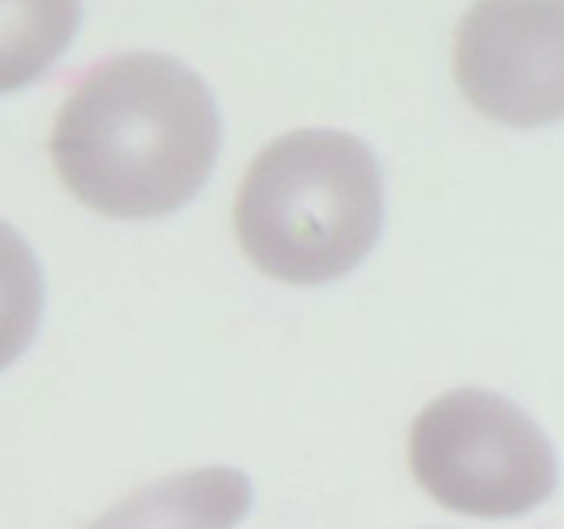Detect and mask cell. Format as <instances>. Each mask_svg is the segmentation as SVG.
<instances>
[{"mask_svg":"<svg viewBox=\"0 0 564 529\" xmlns=\"http://www.w3.org/2000/svg\"><path fill=\"white\" fill-rule=\"evenodd\" d=\"M220 153L215 97L153 51L104 62L62 104L51 159L62 185L104 218L150 220L192 203Z\"/></svg>","mask_w":564,"mask_h":529,"instance_id":"1","label":"cell"},{"mask_svg":"<svg viewBox=\"0 0 564 529\" xmlns=\"http://www.w3.org/2000/svg\"><path fill=\"white\" fill-rule=\"evenodd\" d=\"M386 220L382 168L341 130L273 139L241 176L232 227L245 256L271 280L324 285L347 277Z\"/></svg>","mask_w":564,"mask_h":529,"instance_id":"2","label":"cell"},{"mask_svg":"<svg viewBox=\"0 0 564 529\" xmlns=\"http://www.w3.org/2000/svg\"><path fill=\"white\" fill-rule=\"evenodd\" d=\"M409 467L438 506L482 520L520 518L558 485L541 427L485 388H456L414 418Z\"/></svg>","mask_w":564,"mask_h":529,"instance_id":"3","label":"cell"},{"mask_svg":"<svg viewBox=\"0 0 564 529\" xmlns=\"http://www.w3.org/2000/svg\"><path fill=\"white\" fill-rule=\"evenodd\" d=\"M453 77L497 123L564 121V0H476L456 30Z\"/></svg>","mask_w":564,"mask_h":529,"instance_id":"4","label":"cell"},{"mask_svg":"<svg viewBox=\"0 0 564 529\" xmlns=\"http://www.w3.org/2000/svg\"><path fill=\"white\" fill-rule=\"evenodd\" d=\"M253 503V488L236 467H194L150 483L88 529H236Z\"/></svg>","mask_w":564,"mask_h":529,"instance_id":"5","label":"cell"},{"mask_svg":"<svg viewBox=\"0 0 564 529\" xmlns=\"http://www.w3.org/2000/svg\"><path fill=\"white\" fill-rule=\"evenodd\" d=\"M79 0H0V95L30 86L68 51Z\"/></svg>","mask_w":564,"mask_h":529,"instance_id":"6","label":"cell"},{"mask_svg":"<svg viewBox=\"0 0 564 529\" xmlns=\"http://www.w3.org/2000/svg\"><path fill=\"white\" fill-rule=\"evenodd\" d=\"M44 309V280L33 247L0 220V370L33 344Z\"/></svg>","mask_w":564,"mask_h":529,"instance_id":"7","label":"cell"}]
</instances>
